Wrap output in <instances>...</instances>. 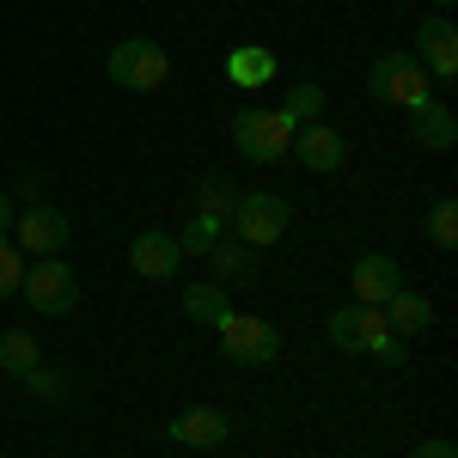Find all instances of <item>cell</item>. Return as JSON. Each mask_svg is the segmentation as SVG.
<instances>
[{
  "instance_id": "6da1fadb",
  "label": "cell",
  "mask_w": 458,
  "mask_h": 458,
  "mask_svg": "<svg viewBox=\"0 0 458 458\" xmlns=\"http://www.w3.org/2000/svg\"><path fill=\"white\" fill-rule=\"evenodd\" d=\"M110 80L129 86V92H159V86L172 80L165 43H153V37H123V43L110 49Z\"/></svg>"
},
{
  "instance_id": "7a4b0ae2",
  "label": "cell",
  "mask_w": 458,
  "mask_h": 458,
  "mask_svg": "<svg viewBox=\"0 0 458 458\" xmlns=\"http://www.w3.org/2000/svg\"><path fill=\"white\" fill-rule=\"evenodd\" d=\"M19 293L31 300V312L68 318L73 306H80V276H73L62 257H37V263H25V282H19Z\"/></svg>"
},
{
  "instance_id": "3957f363",
  "label": "cell",
  "mask_w": 458,
  "mask_h": 458,
  "mask_svg": "<svg viewBox=\"0 0 458 458\" xmlns=\"http://www.w3.org/2000/svg\"><path fill=\"white\" fill-rule=\"evenodd\" d=\"M214 330H220V354H226V360H239V367H269V360L282 354V330H276L269 318L226 312Z\"/></svg>"
},
{
  "instance_id": "277c9868",
  "label": "cell",
  "mask_w": 458,
  "mask_h": 458,
  "mask_svg": "<svg viewBox=\"0 0 458 458\" xmlns=\"http://www.w3.org/2000/svg\"><path fill=\"white\" fill-rule=\"evenodd\" d=\"M233 141H239V153H245L250 165H276L293 147V123H287L282 110H239L233 116Z\"/></svg>"
},
{
  "instance_id": "5b68a950",
  "label": "cell",
  "mask_w": 458,
  "mask_h": 458,
  "mask_svg": "<svg viewBox=\"0 0 458 458\" xmlns=\"http://www.w3.org/2000/svg\"><path fill=\"white\" fill-rule=\"evenodd\" d=\"M373 98L379 105H403V110L428 105V68L416 55H403V49H386L373 62Z\"/></svg>"
},
{
  "instance_id": "8992f818",
  "label": "cell",
  "mask_w": 458,
  "mask_h": 458,
  "mask_svg": "<svg viewBox=\"0 0 458 458\" xmlns=\"http://www.w3.org/2000/svg\"><path fill=\"white\" fill-rule=\"evenodd\" d=\"M233 233H239L250 250L276 245L287 233V202L276 190H245V196H233Z\"/></svg>"
},
{
  "instance_id": "52a82bcc",
  "label": "cell",
  "mask_w": 458,
  "mask_h": 458,
  "mask_svg": "<svg viewBox=\"0 0 458 458\" xmlns=\"http://www.w3.org/2000/svg\"><path fill=\"white\" fill-rule=\"evenodd\" d=\"M73 239L68 214L62 208H25L19 214V226H13V245L31 250V257H62V245Z\"/></svg>"
},
{
  "instance_id": "ba28073f",
  "label": "cell",
  "mask_w": 458,
  "mask_h": 458,
  "mask_svg": "<svg viewBox=\"0 0 458 458\" xmlns=\"http://www.w3.org/2000/svg\"><path fill=\"white\" fill-rule=\"evenodd\" d=\"M386 336V312L379 306H343L330 318V343L343 354H373V343Z\"/></svg>"
},
{
  "instance_id": "9c48e42d",
  "label": "cell",
  "mask_w": 458,
  "mask_h": 458,
  "mask_svg": "<svg viewBox=\"0 0 458 458\" xmlns=\"http://www.w3.org/2000/svg\"><path fill=\"white\" fill-rule=\"evenodd\" d=\"M306 172H336L343 159H349V147H343V135L330 129V123H300L293 129V147H287Z\"/></svg>"
},
{
  "instance_id": "30bf717a",
  "label": "cell",
  "mask_w": 458,
  "mask_h": 458,
  "mask_svg": "<svg viewBox=\"0 0 458 458\" xmlns=\"http://www.w3.org/2000/svg\"><path fill=\"white\" fill-rule=\"evenodd\" d=\"M349 282H354V306H386L391 293L403 287V269L391 263L386 250H367V257L349 269Z\"/></svg>"
},
{
  "instance_id": "8fae6325",
  "label": "cell",
  "mask_w": 458,
  "mask_h": 458,
  "mask_svg": "<svg viewBox=\"0 0 458 458\" xmlns=\"http://www.w3.org/2000/svg\"><path fill=\"white\" fill-rule=\"evenodd\" d=\"M129 263H135V276H147V282H172L177 269H183V250H177L172 233H135L129 239Z\"/></svg>"
},
{
  "instance_id": "7c38bea8",
  "label": "cell",
  "mask_w": 458,
  "mask_h": 458,
  "mask_svg": "<svg viewBox=\"0 0 458 458\" xmlns=\"http://www.w3.org/2000/svg\"><path fill=\"white\" fill-rule=\"evenodd\" d=\"M416 62H428L434 80H453V73H458V31H453V19H422V31H416Z\"/></svg>"
},
{
  "instance_id": "4fadbf2b",
  "label": "cell",
  "mask_w": 458,
  "mask_h": 458,
  "mask_svg": "<svg viewBox=\"0 0 458 458\" xmlns=\"http://www.w3.org/2000/svg\"><path fill=\"white\" fill-rule=\"evenodd\" d=\"M226 434H233L226 410H208V403L183 410V416L172 422V440H177V446H196V453H208V446H226Z\"/></svg>"
},
{
  "instance_id": "5bb4252c",
  "label": "cell",
  "mask_w": 458,
  "mask_h": 458,
  "mask_svg": "<svg viewBox=\"0 0 458 458\" xmlns=\"http://www.w3.org/2000/svg\"><path fill=\"white\" fill-rule=\"evenodd\" d=\"M379 312H386V330H391V336H403V343H416L428 324H434V306H428V293H416V287H397Z\"/></svg>"
},
{
  "instance_id": "9a60e30c",
  "label": "cell",
  "mask_w": 458,
  "mask_h": 458,
  "mask_svg": "<svg viewBox=\"0 0 458 458\" xmlns=\"http://www.w3.org/2000/svg\"><path fill=\"white\" fill-rule=\"evenodd\" d=\"M410 135H416V147H428V153H446V147L458 141V116L428 98V105L410 110Z\"/></svg>"
},
{
  "instance_id": "2e32d148",
  "label": "cell",
  "mask_w": 458,
  "mask_h": 458,
  "mask_svg": "<svg viewBox=\"0 0 458 458\" xmlns=\"http://www.w3.org/2000/svg\"><path fill=\"white\" fill-rule=\"evenodd\" d=\"M208 276H214L220 287L250 282V276H257V250H250L245 239H214V250H208Z\"/></svg>"
},
{
  "instance_id": "e0dca14e",
  "label": "cell",
  "mask_w": 458,
  "mask_h": 458,
  "mask_svg": "<svg viewBox=\"0 0 458 458\" xmlns=\"http://www.w3.org/2000/svg\"><path fill=\"white\" fill-rule=\"evenodd\" d=\"M183 312L196 318V324H220V318L233 312V300H226L220 282H190L183 287Z\"/></svg>"
},
{
  "instance_id": "ac0fdd59",
  "label": "cell",
  "mask_w": 458,
  "mask_h": 458,
  "mask_svg": "<svg viewBox=\"0 0 458 458\" xmlns=\"http://www.w3.org/2000/svg\"><path fill=\"white\" fill-rule=\"evenodd\" d=\"M31 367H37V336L31 330H6V336H0V373L25 379Z\"/></svg>"
},
{
  "instance_id": "d6986e66",
  "label": "cell",
  "mask_w": 458,
  "mask_h": 458,
  "mask_svg": "<svg viewBox=\"0 0 458 458\" xmlns=\"http://www.w3.org/2000/svg\"><path fill=\"white\" fill-rule=\"evenodd\" d=\"M196 214H202V220H220V226H226V220H233V190H226L220 177L196 183Z\"/></svg>"
},
{
  "instance_id": "ffe728a7",
  "label": "cell",
  "mask_w": 458,
  "mask_h": 458,
  "mask_svg": "<svg viewBox=\"0 0 458 458\" xmlns=\"http://www.w3.org/2000/svg\"><path fill=\"white\" fill-rule=\"evenodd\" d=\"M220 233H226L220 220H202V214H196V220H190V226L177 233V250H183V257H208V250H214V239H220Z\"/></svg>"
},
{
  "instance_id": "44dd1931",
  "label": "cell",
  "mask_w": 458,
  "mask_h": 458,
  "mask_svg": "<svg viewBox=\"0 0 458 458\" xmlns=\"http://www.w3.org/2000/svg\"><path fill=\"white\" fill-rule=\"evenodd\" d=\"M428 239H434L440 250L458 245V202H453V196H440V202H434V214H428Z\"/></svg>"
},
{
  "instance_id": "7402d4cb",
  "label": "cell",
  "mask_w": 458,
  "mask_h": 458,
  "mask_svg": "<svg viewBox=\"0 0 458 458\" xmlns=\"http://www.w3.org/2000/svg\"><path fill=\"white\" fill-rule=\"evenodd\" d=\"M226 73H233V80H239V86H263V80H269V73H276V62H269V55H263V49H239V55H233V62H226Z\"/></svg>"
},
{
  "instance_id": "603a6c76",
  "label": "cell",
  "mask_w": 458,
  "mask_h": 458,
  "mask_svg": "<svg viewBox=\"0 0 458 458\" xmlns=\"http://www.w3.org/2000/svg\"><path fill=\"white\" fill-rule=\"evenodd\" d=\"M318 110H324V86H293L287 105H282V116L300 129V123H318Z\"/></svg>"
},
{
  "instance_id": "cb8c5ba5",
  "label": "cell",
  "mask_w": 458,
  "mask_h": 458,
  "mask_svg": "<svg viewBox=\"0 0 458 458\" xmlns=\"http://www.w3.org/2000/svg\"><path fill=\"white\" fill-rule=\"evenodd\" d=\"M25 386H31L43 403H62V397H68V373H55V367H43V360H37L31 373H25Z\"/></svg>"
},
{
  "instance_id": "d4e9b609",
  "label": "cell",
  "mask_w": 458,
  "mask_h": 458,
  "mask_svg": "<svg viewBox=\"0 0 458 458\" xmlns=\"http://www.w3.org/2000/svg\"><path fill=\"white\" fill-rule=\"evenodd\" d=\"M19 282H25V250L0 239V293H19Z\"/></svg>"
},
{
  "instance_id": "484cf974",
  "label": "cell",
  "mask_w": 458,
  "mask_h": 458,
  "mask_svg": "<svg viewBox=\"0 0 458 458\" xmlns=\"http://www.w3.org/2000/svg\"><path fill=\"white\" fill-rule=\"evenodd\" d=\"M373 354H379V360H386V367H403V360H410V343H403V336H379V343H373Z\"/></svg>"
},
{
  "instance_id": "4316f807",
  "label": "cell",
  "mask_w": 458,
  "mask_h": 458,
  "mask_svg": "<svg viewBox=\"0 0 458 458\" xmlns=\"http://www.w3.org/2000/svg\"><path fill=\"white\" fill-rule=\"evenodd\" d=\"M410 458H458V446L446 440V434H434V440H422V446H416Z\"/></svg>"
},
{
  "instance_id": "83f0119b",
  "label": "cell",
  "mask_w": 458,
  "mask_h": 458,
  "mask_svg": "<svg viewBox=\"0 0 458 458\" xmlns=\"http://www.w3.org/2000/svg\"><path fill=\"white\" fill-rule=\"evenodd\" d=\"M13 233V202H6V190H0V239Z\"/></svg>"
},
{
  "instance_id": "f1b7e54d",
  "label": "cell",
  "mask_w": 458,
  "mask_h": 458,
  "mask_svg": "<svg viewBox=\"0 0 458 458\" xmlns=\"http://www.w3.org/2000/svg\"><path fill=\"white\" fill-rule=\"evenodd\" d=\"M434 6H440V13H446V6H453V0H434Z\"/></svg>"
}]
</instances>
